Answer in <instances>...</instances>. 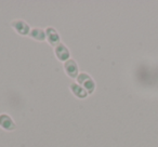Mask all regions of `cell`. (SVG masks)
<instances>
[{"label": "cell", "mask_w": 158, "mask_h": 147, "mask_svg": "<svg viewBox=\"0 0 158 147\" xmlns=\"http://www.w3.org/2000/svg\"><path fill=\"white\" fill-rule=\"evenodd\" d=\"M63 67H64L65 74L69 78L76 79V78L78 77L79 71H78V65H77L76 61H74V59H68V61H66L65 63H64Z\"/></svg>", "instance_id": "obj_4"}, {"label": "cell", "mask_w": 158, "mask_h": 147, "mask_svg": "<svg viewBox=\"0 0 158 147\" xmlns=\"http://www.w3.org/2000/svg\"><path fill=\"white\" fill-rule=\"evenodd\" d=\"M28 36L33 40L38 41V42H41L46 40V31H44V29L37 28V27H36V28H31Z\"/></svg>", "instance_id": "obj_8"}, {"label": "cell", "mask_w": 158, "mask_h": 147, "mask_svg": "<svg viewBox=\"0 0 158 147\" xmlns=\"http://www.w3.org/2000/svg\"><path fill=\"white\" fill-rule=\"evenodd\" d=\"M44 31H46V40L48 41V43L50 46L55 48L57 44L61 43V37H60L59 33H57L55 28L49 26L44 29Z\"/></svg>", "instance_id": "obj_3"}, {"label": "cell", "mask_w": 158, "mask_h": 147, "mask_svg": "<svg viewBox=\"0 0 158 147\" xmlns=\"http://www.w3.org/2000/svg\"><path fill=\"white\" fill-rule=\"evenodd\" d=\"M0 128L6 131H14L16 129V125L8 114H0Z\"/></svg>", "instance_id": "obj_6"}, {"label": "cell", "mask_w": 158, "mask_h": 147, "mask_svg": "<svg viewBox=\"0 0 158 147\" xmlns=\"http://www.w3.org/2000/svg\"><path fill=\"white\" fill-rule=\"evenodd\" d=\"M54 54H55V56H56V59H59L60 62H63V63H65L66 61L70 59V52H69V50H68V48L64 43H60L55 47Z\"/></svg>", "instance_id": "obj_5"}, {"label": "cell", "mask_w": 158, "mask_h": 147, "mask_svg": "<svg viewBox=\"0 0 158 147\" xmlns=\"http://www.w3.org/2000/svg\"><path fill=\"white\" fill-rule=\"evenodd\" d=\"M76 80H77V84H80L88 92L89 95L94 92L97 86H95L94 80L90 77L89 74H87V72H80L78 75V77L76 78Z\"/></svg>", "instance_id": "obj_1"}, {"label": "cell", "mask_w": 158, "mask_h": 147, "mask_svg": "<svg viewBox=\"0 0 158 147\" xmlns=\"http://www.w3.org/2000/svg\"><path fill=\"white\" fill-rule=\"evenodd\" d=\"M10 26L13 28V31L20 36H28L31 33V27L25 21L23 20H13L10 23Z\"/></svg>", "instance_id": "obj_2"}, {"label": "cell", "mask_w": 158, "mask_h": 147, "mask_svg": "<svg viewBox=\"0 0 158 147\" xmlns=\"http://www.w3.org/2000/svg\"><path fill=\"white\" fill-rule=\"evenodd\" d=\"M69 90L73 93L74 96H76L77 99L80 100H85L88 97V92L82 88L80 84H78L77 82H70L69 84Z\"/></svg>", "instance_id": "obj_7"}]
</instances>
